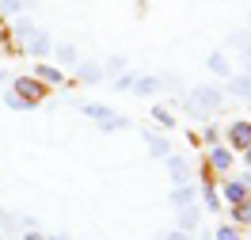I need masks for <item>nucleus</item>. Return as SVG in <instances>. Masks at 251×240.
Segmentation results:
<instances>
[{
	"label": "nucleus",
	"instance_id": "obj_22",
	"mask_svg": "<svg viewBox=\"0 0 251 240\" xmlns=\"http://www.w3.org/2000/svg\"><path fill=\"white\" fill-rule=\"evenodd\" d=\"M34 4H38V0H0V12H4V16H23Z\"/></svg>",
	"mask_w": 251,
	"mask_h": 240
},
{
	"label": "nucleus",
	"instance_id": "obj_31",
	"mask_svg": "<svg viewBox=\"0 0 251 240\" xmlns=\"http://www.w3.org/2000/svg\"><path fill=\"white\" fill-rule=\"evenodd\" d=\"M160 240H194V237H190V233H179V229H168Z\"/></svg>",
	"mask_w": 251,
	"mask_h": 240
},
{
	"label": "nucleus",
	"instance_id": "obj_27",
	"mask_svg": "<svg viewBox=\"0 0 251 240\" xmlns=\"http://www.w3.org/2000/svg\"><path fill=\"white\" fill-rule=\"evenodd\" d=\"M12 31H16V38H23V42H27V38H31V34L38 31V27H34V23H31V19H27V16H19Z\"/></svg>",
	"mask_w": 251,
	"mask_h": 240
},
{
	"label": "nucleus",
	"instance_id": "obj_30",
	"mask_svg": "<svg viewBox=\"0 0 251 240\" xmlns=\"http://www.w3.org/2000/svg\"><path fill=\"white\" fill-rule=\"evenodd\" d=\"M16 240H46V233H38V229H23Z\"/></svg>",
	"mask_w": 251,
	"mask_h": 240
},
{
	"label": "nucleus",
	"instance_id": "obj_24",
	"mask_svg": "<svg viewBox=\"0 0 251 240\" xmlns=\"http://www.w3.org/2000/svg\"><path fill=\"white\" fill-rule=\"evenodd\" d=\"M4 107H12V111H34V103H27L23 96H16L12 88H4Z\"/></svg>",
	"mask_w": 251,
	"mask_h": 240
},
{
	"label": "nucleus",
	"instance_id": "obj_3",
	"mask_svg": "<svg viewBox=\"0 0 251 240\" xmlns=\"http://www.w3.org/2000/svg\"><path fill=\"white\" fill-rule=\"evenodd\" d=\"M164 168H168V176H172V187H183V183H190V176H194V164H190L187 153H168V157H164Z\"/></svg>",
	"mask_w": 251,
	"mask_h": 240
},
{
	"label": "nucleus",
	"instance_id": "obj_35",
	"mask_svg": "<svg viewBox=\"0 0 251 240\" xmlns=\"http://www.w3.org/2000/svg\"><path fill=\"white\" fill-rule=\"evenodd\" d=\"M46 240H73L69 233H53V237H46Z\"/></svg>",
	"mask_w": 251,
	"mask_h": 240
},
{
	"label": "nucleus",
	"instance_id": "obj_16",
	"mask_svg": "<svg viewBox=\"0 0 251 240\" xmlns=\"http://www.w3.org/2000/svg\"><path fill=\"white\" fill-rule=\"evenodd\" d=\"M205 69H209V73H217V77H232V69H228V57H225V53H221V50H213V53H209V57H205Z\"/></svg>",
	"mask_w": 251,
	"mask_h": 240
},
{
	"label": "nucleus",
	"instance_id": "obj_25",
	"mask_svg": "<svg viewBox=\"0 0 251 240\" xmlns=\"http://www.w3.org/2000/svg\"><path fill=\"white\" fill-rule=\"evenodd\" d=\"M133 80H137V73H129V69H126V73H118V77L110 80V88H114V92H133Z\"/></svg>",
	"mask_w": 251,
	"mask_h": 240
},
{
	"label": "nucleus",
	"instance_id": "obj_32",
	"mask_svg": "<svg viewBox=\"0 0 251 240\" xmlns=\"http://www.w3.org/2000/svg\"><path fill=\"white\" fill-rule=\"evenodd\" d=\"M240 61H244V73H251V42L240 50Z\"/></svg>",
	"mask_w": 251,
	"mask_h": 240
},
{
	"label": "nucleus",
	"instance_id": "obj_17",
	"mask_svg": "<svg viewBox=\"0 0 251 240\" xmlns=\"http://www.w3.org/2000/svg\"><path fill=\"white\" fill-rule=\"evenodd\" d=\"M228 213H232V225H236V229H244V225H251V194L244 198V202H236V206H228Z\"/></svg>",
	"mask_w": 251,
	"mask_h": 240
},
{
	"label": "nucleus",
	"instance_id": "obj_18",
	"mask_svg": "<svg viewBox=\"0 0 251 240\" xmlns=\"http://www.w3.org/2000/svg\"><path fill=\"white\" fill-rule=\"evenodd\" d=\"M80 111H84V118H92L95 126H99L103 118H110V114H114V107H107V103H80Z\"/></svg>",
	"mask_w": 251,
	"mask_h": 240
},
{
	"label": "nucleus",
	"instance_id": "obj_5",
	"mask_svg": "<svg viewBox=\"0 0 251 240\" xmlns=\"http://www.w3.org/2000/svg\"><path fill=\"white\" fill-rule=\"evenodd\" d=\"M12 92L38 107V103L46 99V84H42V80H34V77H16V80H12Z\"/></svg>",
	"mask_w": 251,
	"mask_h": 240
},
{
	"label": "nucleus",
	"instance_id": "obj_26",
	"mask_svg": "<svg viewBox=\"0 0 251 240\" xmlns=\"http://www.w3.org/2000/svg\"><path fill=\"white\" fill-rule=\"evenodd\" d=\"M149 118H152L156 126H164V130H172V126H175V114L168 111V107H152V114H149Z\"/></svg>",
	"mask_w": 251,
	"mask_h": 240
},
{
	"label": "nucleus",
	"instance_id": "obj_7",
	"mask_svg": "<svg viewBox=\"0 0 251 240\" xmlns=\"http://www.w3.org/2000/svg\"><path fill=\"white\" fill-rule=\"evenodd\" d=\"M141 141H145V149H149V157H152V160H164L168 153H172V141H168L164 133H156L152 126L141 130Z\"/></svg>",
	"mask_w": 251,
	"mask_h": 240
},
{
	"label": "nucleus",
	"instance_id": "obj_28",
	"mask_svg": "<svg viewBox=\"0 0 251 240\" xmlns=\"http://www.w3.org/2000/svg\"><path fill=\"white\" fill-rule=\"evenodd\" d=\"M221 133H225V130H221L217 122H205L202 126V141L205 145H221Z\"/></svg>",
	"mask_w": 251,
	"mask_h": 240
},
{
	"label": "nucleus",
	"instance_id": "obj_8",
	"mask_svg": "<svg viewBox=\"0 0 251 240\" xmlns=\"http://www.w3.org/2000/svg\"><path fill=\"white\" fill-rule=\"evenodd\" d=\"M225 96H232V99L251 107V73H232L228 84H225Z\"/></svg>",
	"mask_w": 251,
	"mask_h": 240
},
{
	"label": "nucleus",
	"instance_id": "obj_4",
	"mask_svg": "<svg viewBox=\"0 0 251 240\" xmlns=\"http://www.w3.org/2000/svg\"><path fill=\"white\" fill-rule=\"evenodd\" d=\"M248 194H251V172H244V176H236V179H225V187H221V202L236 206V202H244Z\"/></svg>",
	"mask_w": 251,
	"mask_h": 240
},
{
	"label": "nucleus",
	"instance_id": "obj_15",
	"mask_svg": "<svg viewBox=\"0 0 251 240\" xmlns=\"http://www.w3.org/2000/svg\"><path fill=\"white\" fill-rule=\"evenodd\" d=\"M198 198L205 202V210H209V213H217V210L225 206V202H221V191L213 187V183H198Z\"/></svg>",
	"mask_w": 251,
	"mask_h": 240
},
{
	"label": "nucleus",
	"instance_id": "obj_2",
	"mask_svg": "<svg viewBox=\"0 0 251 240\" xmlns=\"http://www.w3.org/2000/svg\"><path fill=\"white\" fill-rule=\"evenodd\" d=\"M232 164H236V153L228 145H209V149H205V168H209L213 176H228Z\"/></svg>",
	"mask_w": 251,
	"mask_h": 240
},
{
	"label": "nucleus",
	"instance_id": "obj_19",
	"mask_svg": "<svg viewBox=\"0 0 251 240\" xmlns=\"http://www.w3.org/2000/svg\"><path fill=\"white\" fill-rule=\"evenodd\" d=\"M133 126V122H129V118H126V114H110V118H103V122H99V130H103V133H122V130H129Z\"/></svg>",
	"mask_w": 251,
	"mask_h": 240
},
{
	"label": "nucleus",
	"instance_id": "obj_36",
	"mask_svg": "<svg viewBox=\"0 0 251 240\" xmlns=\"http://www.w3.org/2000/svg\"><path fill=\"white\" fill-rule=\"evenodd\" d=\"M4 80H8V73H4V69H0V84H4Z\"/></svg>",
	"mask_w": 251,
	"mask_h": 240
},
{
	"label": "nucleus",
	"instance_id": "obj_33",
	"mask_svg": "<svg viewBox=\"0 0 251 240\" xmlns=\"http://www.w3.org/2000/svg\"><path fill=\"white\" fill-rule=\"evenodd\" d=\"M244 172H251V145L244 149Z\"/></svg>",
	"mask_w": 251,
	"mask_h": 240
},
{
	"label": "nucleus",
	"instance_id": "obj_13",
	"mask_svg": "<svg viewBox=\"0 0 251 240\" xmlns=\"http://www.w3.org/2000/svg\"><path fill=\"white\" fill-rule=\"evenodd\" d=\"M73 69H76V80H80V84H103V80H107L99 61H76Z\"/></svg>",
	"mask_w": 251,
	"mask_h": 240
},
{
	"label": "nucleus",
	"instance_id": "obj_6",
	"mask_svg": "<svg viewBox=\"0 0 251 240\" xmlns=\"http://www.w3.org/2000/svg\"><path fill=\"white\" fill-rule=\"evenodd\" d=\"M221 137L228 141V149H232V153H244V149L251 145V122H248V118H236V122L225 130Z\"/></svg>",
	"mask_w": 251,
	"mask_h": 240
},
{
	"label": "nucleus",
	"instance_id": "obj_20",
	"mask_svg": "<svg viewBox=\"0 0 251 240\" xmlns=\"http://www.w3.org/2000/svg\"><path fill=\"white\" fill-rule=\"evenodd\" d=\"M50 57H57L61 65H76V61H80V53H76V46H73V42H57Z\"/></svg>",
	"mask_w": 251,
	"mask_h": 240
},
{
	"label": "nucleus",
	"instance_id": "obj_10",
	"mask_svg": "<svg viewBox=\"0 0 251 240\" xmlns=\"http://www.w3.org/2000/svg\"><path fill=\"white\" fill-rule=\"evenodd\" d=\"M27 53H31V57H38V61H46L50 53H53V38H50V34L38 27V31L27 38Z\"/></svg>",
	"mask_w": 251,
	"mask_h": 240
},
{
	"label": "nucleus",
	"instance_id": "obj_14",
	"mask_svg": "<svg viewBox=\"0 0 251 240\" xmlns=\"http://www.w3.org/2000/svg\"><path fill=\"white\" fill-rule=\"evenodd\" d=\"M164 92V80L160 77H137L133 80V96H141V99H152Z\"/></svg>",
	"mask_w": 251,
	"mask_h": 240
},
{
	"label": "nucleus",
	"instance_id": "obj_29",
	"mask_svg": "<svg viewBox=\"0 0 251 240\" xmlns=\"http://www.w3.org/2000/svg\"><path fill=\"white\" fill-rule=\"evenodd\" d=\"M213 240H240V229H236L232 221L217 225V233H213Z\"/></svg>",
	"mask_w": 251,
	"mask_h": 240
},
{
	"label": "nucleus",
	"instance_id": "obj_34",
	"mask_svg": "<svg viewBox=\"0 0 251 240\" xmlns=\"http://www.w3.org/2000/svg\"><path fill=\"white\" fill-rule=\"evenodd\" d=\"M194 240H213V233H205V229H198V233H194Z\"/></svg>",
	"mask_w": 251,
	"mask_h": 240
},
{
	"label": "nucleus",
	"instance_id": "obj_12",
	"mask_svg": "<svg viewBox=\"0 0 251 240\" xmlns=\"http://www.w3.org/2000/svg\"><path fill=\"white\" fill-rule=\"evenodd\" d=\"M194 198H198V183H183V187H172V194H168V202H172V210L194 206Z\"/></svg>",
	"mask_w": 251,
	"mask_h": 240
},
{
	"label": "nucleus",
	"instance_id": "obj_21",
	"mask_svg": "<svg viewBox=\"0 0 251 240\" xmlns=\"http://www.w3.org/2000/svg\"><path fill=\"white\" fill-rule=\"evenodd\" d=\"M0 237H12V240L19 237V217H12L4 206H0Z\"/></svg>",
	"mask_w": 251,
	"mask_h": 240
},
{
	"label": "nucleus",
	"instance_id": "obj_11",
	"mask_svg": "<svg viewBox=\"0 0 251 240\" xmlns=\"http://www.w3.org/2000/svg\"><path fill=\"white\" fill-rule=\"evenodd\" d=\"M31 77L42 80V84H50V88H61L65 84V69H57V65H50V61H38Z\"/></svg>",
	"mask_w": 251,
	"mask_h": 240
},
{
	"label": "nucleus",
	"instance_id": "obj_1",
	"mask_svg": "<svg viewBox=\"0 0 251 240\" xmlns=\"http://www.w3.org/2000/svg\"><path fill=\"white\" fill-rule=\"evenodd\" d=\"M225 88H217V84H194L187 96H183V107H187L190 118H209V114H217L221 107H225Z\"/></svg>",
	"mask_w": 251,
	"mask_h": 240
},
{
	"label": "nucleus",
	"instance_id": "obj_23",
	"mask_svg": "<svg viewBox=\"0 0 251 240\" xmlns=\"http://www.w3.org/2000/svg\"><path fill=\"white\" fill-rule=\"evenodd\" d=\"M118 73H126V57H122V53H110L107 61H103V77H110V80H114Z\"/></svg>",
	"mask_w": 251,
	"mask_h": 240
},
{
	"label": "nucleus",
	"instance_id": "obj_9",
	"mask_svg": "<svg viewBox=\"0 0 251 240\" xmlns=\"http://www.w3.org/2000/svg\"><path fill=\"white\" fill-rule=\"evenodd\" d=\"M175 229L194 237V233L202 229V210H198V206H183V210H175Z\"/></svg>",
	"mask_w": 251,
	"mask_h": 240
}]
</instances>
